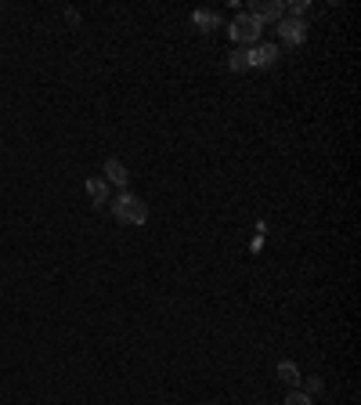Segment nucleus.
I'll return each instance as SVG.
<instances>
[{
    "label": "nucleus",
    "instance_id": "f257e3e1",
    "mask_svg": "<svg viewBox=\"0 0 361 405\" xmlns=\"http://www.w3.org/2000/svg\"><path fill=\"white\" fill-rule=\"evenodd\" d=\"M112 218L119 225H145L148 221V203L141 196H134V192H119L112 199Z\"/></svg>",
    "mask_w": 361,
    "mask_h": 405
},
{
    "label": "nucleus",
    "instance_id": "423d86ee",
    "mask_svg": "<svg viewBox=\"0 0 361 405\" xmlns=\"http://www.w3.org/2000/svg\"><path fill=\"white\" fill-rule=\"evenodd\" d=\"M105 181H112V185L126 188V181H131V170L123 166V159H116V156L105 159Z\"/></svg>",
    "mask_w": 361,
    "mask_h": 405
},
{
    "label": "nucleus",
    "instance_id": "20e7f679",
    "mask_svg": "<svg viewBox=\"0 0 361 405\" xmlns=\"http://www.w3.org/2000/svg\"><path fill=\"white\" fill-rule=\"evenodd\" d=\"M246 15H253L260 26H267V22H279V18H286V4H282V0H253Z\"/></svg>",
    "mask_w": 361,
    "mask_h": 405
},
{
    "label": "nucleus",
    "instance_id": "f03ea898",
    "mask_svg": "<svg viewBox=\"0 0 361 405\" xmlns=\"http://www.w3.org/2000/svg\"><path fill=\"white\" fill-rule=\"evenodd\" d=\"M228 33H231V40H235V44H242V48H257V40H260L264 26H260L253 15H246V11H242V15H235V18H231Z\"/></svg>",
    "mask_w": 361,
    "mask_h": 405
},
{
    "label": "nucleus",
    "instance_id": "39448f33",
    "mask_svg": "<svg viewBox=\"0 0 361 405\" xmlns=\"http://www.w3.org/2000/svg\"><path fill=\"white\" fill-rule=\"evenodd\" d=\"M282 48L279 44H257V48H249V69H271L274 62H279Z\"/></svg>",
    "mask_w": 361,
    "mask_h": 405
},
{
    "label": "nucleus",
    "instance_id": "f8f14e48",
    "mask_svg": "<svg viewBox=\"0 0 361 405\" xmlns=\"http://www.w3.org/2000/svg\"><path fill=\"white\" fill-rule=\"evenodd\" d=\"M307 8H311L307 0H293V4H286V15H289V18H300Z\"/></svg>",
    "mask_w": 361,
    "mask_h": 405
},
{
    "label": "nucleus",
    "instance_id": "9d476101",
    "mask_svg": "<svg viewBox=\"0 0 361 405\" xmlns=\"http://www.w3.org/2000/svg\"><path fill=\"white\" fill-rule=\"evenodd\" d=\"M228 69L231 73H249V48H235L228 55Z\"/></svg>",
    "mask_w": 361,
    "mask_h": 405
},
{
    "label": "nucleus",
    "instance_id": "1a4fd4ad",
    "mask_svg": "<svg viewBox=\"0 0 361 405\" xmlns=\"http://www.w3.org/2000/svg\"><path fill=\"white\" fill-rule=\"evenodd\" d=\"M279 376H282V383H286V388H300V366H296V362H279Z\"/></svg>",
    "mask_w": 361,
    "mask_h": 405
},
{
    "label": "nucleus",
    "instance_id": "7ed1b4c3",
    "mask_svg": "<svg viewBox=\"0 0 361 405\" xmlns=\"http://www.w3.org/2000/svg\"><path fill=\"white\" fill-rule=\"evenodd\" d=\"M274 26H279L282 44H289V48H300L304 40H307V22H304V18H289V15H286V18H279Z\"/></svg>",
    "mask_w": 361,
    "mask_h": 405
},
{
    "label": "nucleus",
    "instance_id": "0eeeda50",
    "mask_svg": "<svg viewBox=\"0 0 361 405\" xmlns=\"http://www.w3.org/2000/svg\"><path fill=\"white\" fill-rule=\"evenodd\" d=\"M221 22H224L221 11H196V15H192V26H196V29H202V33L221 29Z\"/></svg>",
    "mask_w": 361,
    "mask_h": 405
},
{
    "label": "nucleus",
    "instance_id": "6e6552de",
    "mask_svg": "<svg viewBox=\"0 0 361 405\" xmlns=\"http://www.w3.org/2000/svg\"><path fill=\"white\" fill-rule=\"evenodd\" d=\"M87 196H91L94 206H105V203H109V181H105V178H91L87 181Z\"/></svg>",
    "mask_w": 361,
    "mask_h": 405
},
{
    "label": "nucleus",
    "instance_id": "ddd939ff",
    "mask_svg": "<svg viewBox=\"0 0 361 405\" xmlns=\"http://www.w3.org/2000/svg\"><path fill=\"white\" fill-rule=\"evenodd\" d=\"M322 388H325V383H322V376H311V380H307V395H318Z\"/></svg>",
    "mask_w": 361,
    "mask_h": 405
},
{
    "label": "nucleus",
    "instance_id": "9b49d317",
    "mask_svg": "<svg viewBox=\"0 0 361 405\" xmlns=\"http://www.w3.org/2000/svg\"><path fill=\"white\" fill-rule=\"evenodd\" d=\"M282 405H314V398H311L307 391H289V398H286Z\"/></svg>",
    "mask_w": 361,
    "mask_h": 405
}]
</instances>
